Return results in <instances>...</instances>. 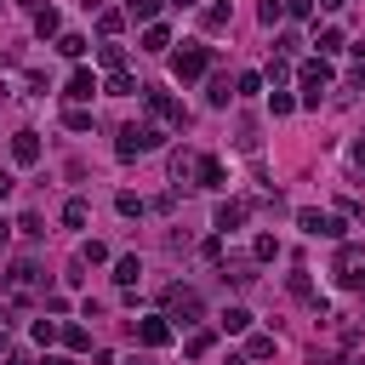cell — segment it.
<instances>
[{
	"label": "cell",
	"instance_id": "d6a6232c",
	"mask_svg": "<svg viewBox=\"0 0 365 365\" xmlns=\"http://www.w3.org/2000/svg\"><path fill=\"white\" fill-rule=\"evenodd\" d=\"M262 91V74H240V97H257Z\"/></svg>",
	"mask_w": 365,
	"mask_h": 365
},
{
	"label": "cell",
	"instance_id": "ba28073f",
	"mask_svg": "<svg viewBox=\"0 0 365 365\" xmlns=\"http://www.w3.org/2000/svg\"><path fill=\"white\" fill-rule=\"evenodd\" d=\"M11 160H17V165H34V160H40V137H34V131H17V137H11Z\"/></svg>",
	"mask_w": 365,
	"mask_h": 365
},
{
	"label": "cell",
	"instance_id": "5b68a950",
	"mask_svg": "<svg viewBox=\"0 0 365 365\" xmlns=\"http://www.w3.org/2000/svg\"><path fill=\"white\" fill-rule=\"evenodd\" d=\"M297 228H302V234H314V240H319V234H325V240H342V222H336L331 211H314V205H308V211H297Z\"/></svg>",
	"mask_w": 365,
	"mask_h": 365
},
{
	"label": "cell",
	"instance_id": "836d02e7",
	"mask_svg": "<svg viewBox=\"0 0 365 365\" xmlns=\"http://www.w3.org/2000/svg\"><path fill=\"white\" fill-rule=\"evenodd\" d=\"M285 11H291V17H308V11H314V0H285Z\"/></svg>",
	"mask_w": 365,
	"mask_h": 365
},
{
	"label": "cell",
	"instance_id": "603a6c76",
	"mask_svg": "<svg viewBox=\"0 0 365 365\" xmlns=\"http://www.w3.org/2000/svg\"><path fill=\"white\" fill-rule=\"evenodd\" d=\"M63 342H68L74 354H86V348H91V331H86V325H68V331H63Z\"/></svg>",
	"mask_w": 365,
	"mask_h": 365
},
{
	"label": "cell",
	"instance_id": "8d00e7d4",
	"mask_svg": "<svg viewBox=\"0 0 365 365\" xmlns=\"http://www.w3.org/2000/svg\"><path fill=\"white\" fill-rule=\"evenodd\" d=\"M46 365H74V359H68V354H51V359H46Z\"/></svg>",
	"mask_w": 365,
	"mask_h": 365
},
{
	"label": "cell",
	"instance_id": "9c48e42d",
	"mask_svg": "<svg viewBox=\"0 0 365 365\" xmlns=\"http://www.w3.org/2000/svg\"><path fill=\"white\" fill-rule=\"evenodd\" d=\"M211 222H217V234H234V228H240V222H245V205H240V200H222V205H217V217H211Z\"/></svg>",
	"mask_w": 365,
	"mask_h": 365
},
{
	"label": "cell",
	"instance_id": "f1b7e54d",
	"mask_svg": "<svg viewBox=\"0 0 365 365\" xmlns=\"http://www.w3.org/2000/svg\"><path fill=\"white\" fill-rule=\"evenodd\" d=\"M80 262H108V245H103V240H86V245H80Z\"/></svg>",
	"mask_w": 365,
	"mask_h": 365
},
{
	"label": "cell",
	"instance_id": "d4e9b609",
	"mask_svg": "<svg viewBox=\"0 0 365 365\" xmlns=\"http://www.w3.org/2000/svg\"><path fill=\"white\" fill-rule=\"evenodd\" d=\"M97 29H103V34H108V40H114V34H120V29H125V11H103V17H97Z\"/></svg>",
	"mask_w": 365,
	"mask_h": 365
},
{
	"label": "cell",
	"instance_id": "74e56055",
	"mask_svg": "<svg viewBox=\"0 0 365 365\" xmlns=\"http://www.w3.org/2000/svg\"><path fill=\"white\" fill-rule=\"evenodd\" d=\"M354 160H359V165H365V137H359V143H354Z\"/></svg>",
	"mask_w": 365,
	"mask_h": 365
},
{
	"label": "cell",
	"instance_id": "4dcf8cb0",
	"mask_svg": "<svg viewBox=\"0 0 365 365\" xmlns=\"http://www.w3.org/2000/svg\"><path fill=\"white\" fill-rule=\"evenodd\" d=\"M257 257H262V262L279 257V240H274V234H257Z\"/></svg>",
	"mask_w": 365,
	"mask_h": 365
},
{
	"label": "cell",
	"instance_id": "4fadbf2b",
	"mask_svg": "<svg viewBox=\"0 0 365 365\" xmlns=\"http://www.w3.org/2000/svg\"><path fill=\"white\" fill-rule=\"evenodd\" d=\"M245 325H251V314H245V308H222V319H217V331H228V336H240Z\"/></svg>",
	"mask_w": 365,
	"mask_h": 365
},
{
	"label": "cell",
	"instance_id": "cb8c5ba5",
	"mask_svg": "<svg viewBox=\"0 0 365 365\" xmlns=\"http://www.w3.org/2000/svg\"><path fill=\"white\" fill-rule=\"evenodd\" d=\"M245 359H274V336H251L245 342Z\"/></svg>",
	"mask_w": 365,
	"mask_h": 365
},
{
	"label": "cell",
	"instance_id": "44dd1931",
	"mask_svg": "<svg viewBox=\"0 0 365 365\" xmlns=\"http://www.w3.org/2000/svg\"><path fill=\"white\" fill-rule=\"evenodd\" d=\"M57 51L63 57H86V34H57Z\"/></svg>",
	"mask_w": 365,
	"mask_h": 365
},
{
	"label": "cell",
	"instance_id": "b9f144b4",
	"mask_svg": "<svg viewBox=\"0 0 365 365\" xmlns=\"http://www.w3.org/2000/svg\"><path fill=\"white\" fill-rule=\"evenodd\" d=\"M6 234H11V228H6V222H0V245H6Z\"/></svg>",
	"mask_w": 365,
	"mask_h": 365
},
{
	"label": "cell",
	"instance_id": "8992f818",
	"mask_svg": "<svg viewBox=\"0 0 365 365\" xmlns=\"http://www.w3.org/2000/svg\"><path fill=\"white\" fill-rule=\"evenodd\" d=\"M137 342H143V348H165V342H171V319H165V314L137 319Z\"/></svg>",
	"mask_w": 365,
	"mask_h": 365
},
{
	"label": "cell",
	"instance_id": "83f0119b",
	"mask_svg": "<svg viewBox=\"0 0 365 365\" xmlns=\"http://www.w3.org/2000/svg\"><path fill=\"white\" fill-rule=\"evenodd\" d=\"M63 125H68V131H91V108H68Z\"/></svg>",
	"mask_w": 365,
	"mask_h": 365
},
{
	"label": "cell",
	"instance_id": "277c9868",
	"mask_svg": "<svg viewBox=\"0 0 365 365\" xmlns=\"http://www.w3.org/2000/svg\"><path fill=\"white\" fill-rule=\"evenodd\" d=\"M205 68H211V46H182V51L171 57V74H177V80H200Z\"/></svg>",
	"mask_w": 365,
	"mask_h": 365
},
{
	"label": "cell",
	"instance_id": "d6986e66",
	"mask_svg": "<svg viewBox=\"0 0 365 365\" xmlns=\"http://www.w3.org/2000/svg\"><path fill=\"white\" fill-rule=\"evenodd\" d=\"M57 29H63V23H57V11H51V6H46V11H34V34H40V40H46V34H57Z\"/></svg>",
	"mask_w": 365,
	"mask_h": 365
},
{
	"label": "cell",
	"instance_id": "ab89813d",
	"mask_svg": "<svg viewBox=\"0 0 365 365\" xmlns=\"http://www.w3.org/2000/svg\"><path fill=\"white\" fill-rule=\"evenodd\" d=\"M171 6H177V11H188V6H194V0H171Z\"/></svg>",
	"mask_w": 365,
	"mask_h": 365
},
{
	"label": "cell",
	"instance_id": "d590c367",
	"mask_svg": "<svg viewBox=\"0 0 365 365\" xmlns=\"http://www.w3.org/2000/svg\"><path fill=\"white\" fill-rule=\"evenodd\" d=\"M6 365H34V359L29 354H6Z\"/></svg>",
	"mask_w": 365,
	"mask_h": 365
},
{
	"label": "cell",
	"instance_id": "3957f363",
	"mask_svg": "<svg viewBox=\"0 0 365 365\" xmlns=\"http://www.w3.org/2000/svg\"><path fill=\"white\" fill-rule=\"evenodd\" d=\"M200 314H205L200 291H188V285H165V319H182V325H194Z\"/></svg>",
	"mask_w": 365,
	"mask_h": 365
},
{
	"label": "cell",
	"instance_id": "f546056e",
	"mask_svg": "<svg viewBox=\"0 0 365 365\" xmlns=\"http://www.w3.org/2000/svg\"><path fill=\"white\" fill-rule=\"evenodd\" d=\"M154 11H160V0H125V17H143V23H148Z\"/></svg>",
	"mask_w": 365,
	"mask_h": 365
},
{
	"label": "cell",
	"instance_id": "60d3db41",
	"mask_svg": "<svg viewBox=\"0 0 365 365\" xmlns=\"http://www.w3.org/2000/svg\"><path fill=\"white\" fill-rule=\"evenodd\" d=\"M319 6H325V11H336V6H342V0H319Z\"/></svg>",
	"mask_w": 365,
	"mask_h": 365
},
{
	"label": "cell",
	"instance_id": "7a4b0ae2",
	"mask_svg": "<svg viewBox=\"0 0 365 365\" xmlns=\"http://www.w3.org/2000/svg\"><path fill=\"white\" fill-rule=\"evenodd\" d=\"M143 103H148V114H154V120H165V125H177V131L188 125V108H182L171 91H160V86H143Z\"/></svg>",
	"mask_w": 365,
	"mask_h": 365
},
{
	"label": "cell",
	"instance_id": "f35d334b",
	"mask_svg": "<svg viewBox=\"0 0 365 365\" xmlns=\"http://www.w3.org/2000/svg\"><path fill=\"white\" fill-rule=\"evenodd\" d=\"M354 86H359V91H365V68H354Z\"/></svg>",
	"mask_w": 365,
	"mask_h": 365
},
{
	"label": "cell",
	"instance_id": "5bb4252c",
	"mask_svg": "<svg viewBox=\"0 0 365 365\" xmlns=\"http://www.w3.org/2000/svg\"><path fill=\"white\" fill-rule=\"evenodd\" d=\"M211 342H217V331H194V336L182 342V354H188V359H205V354H211Z\"/></svg>",
	"mask_w": 365,
	"mask_h": 365
},
{
	"label": "cell",
	"instance_id": "8fae6325",
	"mask_svg": "<svg viewBox=\"0 0 365 365\" xmlns=\"http://www.w3.org/2000/svg\"><path fill=\"white\" fill-rule=\"evenodd\" d=\"M171 177H177V182H188V177H200V154H188V148H177V154H171Z\"/></svg>",
	"mask_w": 365,
	"mask_h": 365
},
{
	"label": "cell",
	"instance_id": "4316f807",
	"mask_svg": "<svg viewBox=\"0 0 365 365\" xmlns=\"http://www.w3.org/2000/svg\"><path fill=\"white\" fill-rule=\"evenodd\" d=\"M228 97H234V91H228V80H222V74H217V80H211V91H205V103H211V108H222V103H228Z\"/></svg>",
	"mask_w": 365,
	"mask_h": 365
},
{
	"label": "cell",
	"instance_id": "30bf717a",
	"mask_svg": "<svg viewBox=\"0 0 365 365\" xmlns=\"http://www.w3.org/2000/svg\"><path fill=\"white\" fill-rule=\"evenodd\" d=\"M325 80H331V63H325V57H308V63H302V86H308V91H319Z\"/></svg>",
	"mask_w": 365,
	"mask_h": 365
},
{
	"label": "cell",
	"instance_id": "1f68e13d",
	"mask_svg": "<svg viewBox=\"0 0 365 365\" xmlns=\"http://www.w3.org/2000/svg\"><path fill=\"white\" fill-rule=\"evenodd\" d=\"M285 17V0H262V23H279Z\"/></svg>",
	"mask_w": 365,
	"mask_h": 365
},
{
	"label": "cell",
	"instance_id": "ffe728a7",
	"mask_svg": "<svg viewBox=\"0 0 365 365\" xmlns=\"http://www.w3.org/2000/svg\"><path fill=\"white\" fill-rule=\"evenodd\" d=\"M171 46V34L160 29V23H148V34H143V51H165Z\"/></svg>",
	"mask_w": 365,
	"mask_h": 365
},
{
	"label": "cell",
	"instance_id": "e575fe53",
	"mask_svg": "<svg viewBox=\"0 0 365 365\" xmlns=\"http://www.w3.org/2000/svg\"><path fill=\"white\" fill-rule=\"evenodd\" d=\"M11 188H17V182H11V171H0V200H6Z\"/></svg>",
	"mask_w": 365,
	"mask_h": 365
},
{
	"label": "cell",
	"instance_id": "2e32d148",
	"mask_svg": "<svg viewBox=\"0 0 365 365\" xmlns=\"http://www.w3.org/2000/svg\"><path fill=\"white\" fill-rule=\"evenodd\" d=\"M131 91H143V86H137L125 68H120V74H108V97H131Z\"/></svg>",
	"mask_w": 365,
	"mask_h": 365
},
{
	"label": "cell",
	"instance_id": "9a60e30c",
	"mask_svg": "<svg viewBox=\"0 0 365 365\" xmlns=\"http://www.w3.org/2000/svg\"><path fill=\"white\" fill-rule=\"evenodd\" d=\"M200 23H205L211 34H217V29H228V0H217V6H205V17H200Z\"/></svg>",
	"mask_w": 365,
	"mask_h": 365
},
{
	"label": "cell",
	"instance_id": "484cf974",
	"mask_svg": "<svg viewBox=\"0 0 365 365\" xmlns=\"http://www.w3.org/2000/svg\"><path fill=\"white\" fill-rule=\"evenodd\" d=\"M331 51H342V29H319V57H331Z\"/></svg>",
	"mask_w": 365,
	"mask_h": 365
},
{
	"label": "cell",
	"instance_id": "ee69618b",
	"mask_svg": "<svg viewBox=\"0 0 365 365\" xmlns=\"http://www.w3.org/2000/svg\"><path fill=\"white\" fill-rule=\"evenodd\" d=\"M228 365H251V359H228Z\"/></svg>",
	"mask_w": 365,
	"mask_h": 365
},
{
	"label": "cell",
	"instance_id": "f6af8a7d",
	"mask_svg": "<svg viewBox=\"0 0 365 365\" xmlns=\"http://www.w3.org/2000/svg\"><path fill=\"white\" fill-rule=\"evenodd\" d=\"M131 365H148V359H131Z\"/></svg>",
	"mask_w": 365,
	"mask_h": 365
},
{
	"label": "cell",
	"instance_id": "7c38bea8",
	"mask_svg": "<svg viewBox=\"0 0 365 365\" xmlns=\"http://www.w3.org/2000/svg\"><path fill=\"white\" fill-rule=\"evenodd\" d=\"M97 63H103L108 74H120V68H125V51H120L114 40H103V46H97Z\"/></svg>",
	"mask_w": 365,
	"mask_h": 365
},
{
	"label": "cell",
	"instance_id": "7bdbcfd3",
	"mask_svg": "<svg viewBox=\"0 0 365 365\" xmlns=\"http://www.w3.org/2000/svg\"><path fill=\"white\" fill-rule=\"evenodd\" d=\"M0 348H6V319H0Z\"/></svg>",
	"mask_w": 365,
	"mask_h": 365
},
{
	"label": "cell",
	"instance_id": "52a82bcc",
	"mask_svg": "<svg viewBox=\"0 0 365 365\" xmlns=\"http://www.w3.org/2000/svg\"><path fill=\"white\" fill-rule=\"evenodd\" d=\"M91 91H97V74H91V68H74V74H68V91H63V97H68V103H86Z\"/></svg>",
	"mask_w": 365,
	"mask_h": 365
},
{
	"label": "cell",
	"instance_id": "7402d4cb",
	"mask_svg": "<svg viewBox=\"0 0 365 365\" xmlns=\"http://www.w3.org/2000/svg\"><path fill=\"white\" fill-rule=\"evenodd\" d=\"M86 217H91L86 200H68V205H63V222H68V228H86Z\"/></svg>",
	"mask_w": 365,
	"mask_h": 365
},
{
	"label": "cell",
	"instance_id": "6da1fadb",
	"mask_svg": "<svg viewBox=\"0 0 365 365\" xmlns=\"http://www.w3.org/2000/svg\"><path fill=\"white\" fill-rule=\"evenodd\" d=\"M160 143H165L160 125L143 120V125H125V131H120V148H114V154H120V160H137V154H148V148H160Z\"/></svg>",
	"mask_w": 365,
	"mask_h": 365
},
{
	"label": "cell",
	"instance_id": "ac0fdd59",
	"mask_svg": "<svg viewBox=\"0 0 365 365\" xmlns=\"http://www.w3.org/2000/svg\"><path fill=\"white\" fill-rule=\"evenodd\" d=\"M137 274H143L137 257H120V262H114V279H120V285H137Z\"/></svg>",
	"mask_w": 365,
	"mask_h": 365
},
{
	"label": "cell",
	"instance_id": "e0dca14e",
	"mask_svg": "<svg viewBox=\"0 0 365 365\" xmlns=\"http://www.w3.org/2000/svg\"><path fill=\"white\" fill-rule=\"evenodd\" d=\"M228 177H222V165L217 160H200V188H222Z\"/></svg>",
	"mask_w": 365,
	"mask_h": 365
}]
</instances>
